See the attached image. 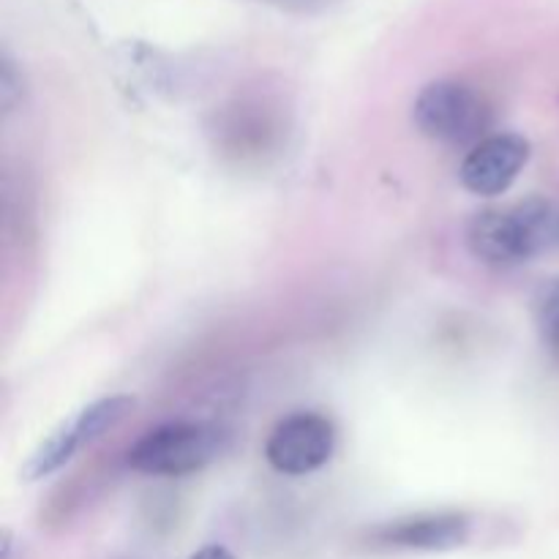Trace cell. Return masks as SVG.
I'll list each match as a JSON object with an SVG mask.
<instances>
[{
  "instance_id": "5b68a950",
  "label": "cell",
  "mask_w": 559,
  "mask_h": 559,
  "mask_svg": "<svg viewBox=\"0 0 559 559\" xmlns=\"http://www.w3.org/2000/svg\"><path fill=\"white\" fill-rule=\"evenodd\" d=\"M336 445V431L317 413H295L271 431L265 456L284 475H309L328 464Z\"/></svg>"
},
{
  "instance_id": "7a4b0ae2",
  "label": "cell",
  "mask_w": 559,
  "mask_h": 559,
  "mask_svg": "<svg viewBox=\"0 0 559 559\" xmlns=\"http://www.w3.org/2000/svg\"><path fill=\"white\" fill-rule=\"evenodd\" d=\"M229 445V435L213 424H167L147 431L129 451V467L145 475L197 473L216 462Z\"/></svg>"
},
{
  "instance_id": "6da1fadb",
  "label": "cell",
  "mask_w": 559,
  "mask_h": 559,
  "mask_svg": "<svg viewBox=\"0 0 559 559\" xmlns=\"http://www.w3.org/2000/svg\"><path fill=\"white\" fill-rule=\"evenodd\" d=\"M467 246L486 265H522L559 246V207L530 197L511 207L480 211L467 227Z\"/></svg>"
},
{
  "instance_id": "30bf717a",
  "label": "cell",
  "mask_w": 559,
  "mask_h": 559,
  "mask_svg": "<svg viewBox=\"0 0 559 559\" xmlns=\"http://www.w3.org/2000/svg\"><path fill=\"white\" fill-rule=\"evenodd\" d=\"M191 559H235L233 551L224 549V546H205L197 555H191Z\"/></svg>"
},
{
  "instance_id": "ba28073f",
  "label": "cell",
  "mask_w": 559,
  "mask_h": 559,
  "mask_svg": "<svg viewBox=\"0 0 559 559\" xmlns=\"http://www.w3.org/2000/svg\"><path fill=\"white\" fill-rule=\"evenodd\" d=\"M535 322L546 349L559 360V278L544 282L535 293Z\"/></svg>"
},
{
  "instance_id": "3957f363",
  "label": "cell",
  "mask_w": 559,
  "mask_h": 559,
  "mask_svg": "<svg viewBox=\"0 0 559 559\" xmlns=\"http://www.w3.org/2000/svg\"><path fill=\"white\" fill-rule=\"evenodd\" d=\"M413 120L429 140L464 145L480 140L491 123V107L475 87L456 80L429 82L413 104Z\"/></svg>"
},
{
  "instance_id": "8992f818",
  "label": "cell",
  "mask_w": 559,
  "mask_h": 559,
  "mask_svg": "<svg viewBox=\"0 0 559 559\" xmlns=\"http://www.w3.org/2000/svg\"><path fill=\"white\" fill-rule=\"evenodd\" d=\"M530 162V142L522 134H495L480 140L464 158L459 178L478 197H497L513 186Z\"/></svg>"
},
{
  "instance_id": "277c9868",
  "label": "cell",
  "mask_w": 559,
  "mask_h": 559,
  "mask_svg": "<svg viewBox=\"0 0 559 559\" xmlns=\"http://www.w3.org/2000/svg\"><path fill=\"white\" fill-rule=\"evenodd\" d=\"M131 407H134V399L129 396H107L82 407L80 413L71 415L69 420H63V424L33 451V456L27 459V464L22 467V478L38 480L52 475L55 469L63 467L82 445L93 442L96 437H102L104 431L112 429L118 420H123L126 415L131 413Z\"/></svg>"
},
{
  "instance_id": "9c48e42d",
  "label": "cell",
  "mask_w": 559,
  "mask_h": 559,
  "mask_svg": "<svg viewBox=\"0 0 559 559\" xmlns=\"http://www.w3.org/2000/svg\"><path fill=\"white\" fill-rule=\"evenodd\" d=\"M22 76L16 71L14 60H11L9 52H3V60H0V98H3V107H14L16 96L22 93Z\"/></svg>"
},
{
  "instance_id": "52a82bcc",
  "label": "cell",
  "mask_w": 559,
  "mask_h": 559,
  "mask_svg": "<svg viewBox=\"0 0 559 559\" xmlns=\"http://www.w3.org/2000/svg\"><path fill=\"white\" fill-rule=\"evenodd\" d=\"M473 535V522L464 513H424L388 522L371 533V544L399 551H453Z\"/></svg>"
}]
</instances>
